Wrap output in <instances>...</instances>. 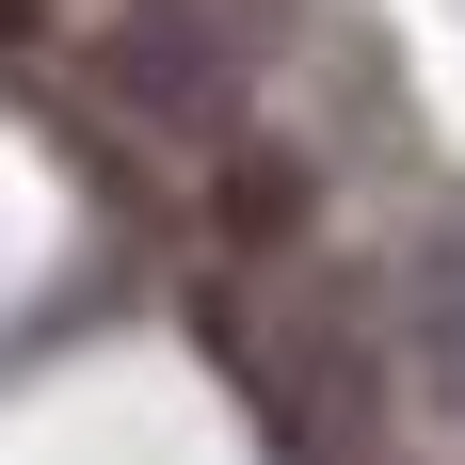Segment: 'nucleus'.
Wrapping results in <instances>:
<instances>
[{"label": "nucleus", "instance_id": "nucleus-1", "mask_svg": "<svg viewBox=\"0 0 465 465\" xmlns=\"http://www.w3.org/2000/svg\"><path fill=\"white\" fill-rule=\"evenodd\" d=\"M433 337H450V370H465V257H433Z\"/></svg>", "mask_w": 465, "mask_h": 465}, {"label": "nucleus", "instance_id": "nucleus-2", "mask_svg": "<svg viewBox=\"0 0 465 465\" xmlns=\"http://www.w3.org/2000/svg\"><path fill=\"white\" fill-rule=\"evenodd\" d=\"M16 33H33V0H0V48H16Z\"/></svg>", "mask_w": 465, "mask_h": 465}]
</instances>
